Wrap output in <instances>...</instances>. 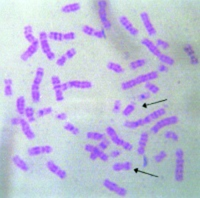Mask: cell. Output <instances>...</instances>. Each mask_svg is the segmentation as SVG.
I'll return each mask as SVG.
<instances>
[{"label":"cell","instance_id":"obj_1","mask_svg":"<svg viewBox=\"0 0 200 198\" xmlns=\"http://www.w3.org/2000/svg\"><path fill=\"white\" fill-rule=\"evenodd\" d=\"M158 77V72L157 71H151V72H148L145 73V74H141L137 76L136 78H133L131 80H128L126 82H123L121 84V88L123 90H128V89H131L133 87H135L141 83H146V82L153 80V79H156Z\"/></svg>","mask_w":200,"mask_h":198},{"label":"cell","instance_id":"obj_2","mask_svg":"<svg viewBox=\"0 0 200 198\" xmlns=\"http://www.w3.org/2000/svg\"><path fill=\"white\" fill-rule=\"evenodd\" d=\"M44 77V68L43 67H38L36 69V73H35V77L33 79L31 85V97L32 101L34 103H38L40 101V91H39V87L41 82L43 80Z\"/></svg>","mask_w":200,"mask_h":198},{"label":"cell","instance_id":"obj_3","mask_svg":"<svg viewBox=\"0 0 200 198\" xmlns=\"http://www.w3.org/2000/svg\"><path fill=\"white\" fill-rule=\"evenodd\" d=\"M93 86L92 82L90 81H81V80H71L68 82H65V83H61L59 85H55L53 86V90L55 89H59L62 92L67 91L69 88H77V89H89Z\"/></svg>","mask_w":200,"mask_h":198},{"label":"cell","instance_id":"obj_4","mask_svg":"<svg viewBox=\"0 0 200 198\" xmlns=\"http://www.w3.org/2000/svg\"><path fill=\"white\" fill-rule=\"evenodd\" d=\"M176 161H175V171L174 179L175 181H182L184 177V152L181 148H177L175 151Z\"/></svg>","mask_w":200,"mask_h":198},{"label":"cell","instance_id":"obj_5","mask_svg":"<svg viewBox=\"0 0 200 198\" xmlns=\"http://www.w3.org/2000/svg\"><path fill=\"white\" fill-rule=\"evenodd\" d=\"M106 133H107V135L109 136L111 141L117 146H122L124 150H127V151H131L133 149V145L130 144L129 142L121 139V138L117 135V133H116L113 127H111V126L106 127Z\"/></svg>","mask_w":200,"mask_h":198},{"label":"cell","instance_id":"obj_6","mask_svg":"<svg viewBox=\"0 0 200 198\" xmlns=\"http://www.w3.org/2000/svg\"><path fill=\"white\" fill-rule=\"evenodd\" d=\"M39 41H40V46L42 52L46 55L49 60H54L55 59V54L51 50L50 45L48 43V33H46L45 31H40L39 33Z\"/></svg>","mask_w":200,"mask_h":198},{"label":"cell","instance_id":"obj_7","mask_svg":"<svg viewBox=\"0 0 200 198\" xmlns=\"http://www.w3.org/2000/svg\"><path fill=\"white\" fill-rule=\"evenodd\" d=\"M178 121H179V118L177 116H175V115H172V116H169V117H165L158 122H156L154 125L150 128V131L152 133H157L160 129H162V128L170 126V125H174V124L178 123Z\"/></svg>","mask_w":200,"mask_h":198},{"label":"cell","instance_id":"obj_8","mask_svg":"<svg viewBox=\"0 0 200 198\" xmlns=\"http://www.w3.org/2000/svg\"><path fill=\"white\" fill-rule=\"evenodd\" d=\"M103 186L106 188V189H108L109 191L116 193V194H117L118 196H120V197H125L127 195V189H126V188L118 186L115 182H112L111 180H109V179H104V180H103Z\"/></svg>","mask_w":200,"mask_h":198},{"label":"cell","instance_id":"obj_9","mask_svg":"<svg viewBox=\"0 0 200 198\" xmlns=\"http://www.w3.org/2000/svg\"><path fill=\"white\" fill-rule=\"evenodd\" d=\"M140 19L143 23L144 27H145L146 32L148 33V36H150V37H154L157 33V31L155 29V27L153 26L152 22L150 21V17H149V14H148V12L142 11L140 13Z\"/></svg>","mask_w":200,"mask_h":198},{"label":"cell","instance_id":"obj_10","mask_svg":"<svg viewBox=\"0 0 200 198\" xmlns=\"http://www.w3.org/2000/svg\"><path fill=\"white\" fill-rule=\"evenodd\" d=\"M40 46V41L39 39H36L33 43H31L30 46L28 48H27L24 52H23L21 55H20V59L22 61H27L29 60V59L33 56V55L38 51V48Z\"/></svg>","mask_w":200,"mask_h":198},{"label":"cell","instance_id":"obj_11","mask_svg":"<svg viewBox=\"0 0 200 198\" xmlns=\"http://www.w3.org/2000/svg\"><path fill=\"white\" fill-rule=\"evenodd\" d=\"M53 151L52 146L50 145H41V146H33L30 147V148L27 150V153L29 156H37L40 154H44V153H51Z\"/></svg>","mask_w":200,"mask_h":198},{"label":"cell","instance_id":"obj_12","mask_svg":"<svg viewBox=\"0 0 200 198\" xmlns=\"http://www.w3.org/2000/svg\"><path fill=\"white\" fill-rule=\"evenodd\" d=\"M118 21H119L120 24H121V26L123 27V28L126 30V31H128L132 36H137L139 34L138 29H136L135 27L133 26V24H132L131 22H130V20L128 19L126 16H124V15L119 16Z\"/></svg>","mask_w":200,"mask_h":198},{"label":"cell","instance_id":"obj_13","mask_svg":"<svg viewBox=\"0 0 200 198\" xmlns=\"http://www.w3.org/2000/svg\"><path fill=\"white\" fill-rule=\"evenodd\" d=\"M46 167L48 168V170L50 172L55 174V175L58 176L60 179H65L67 177V172L65 171V170L60 168L58 165H56L53 162V161H51V160L47 161V162H46Z\"/></svg>","mask_w":200,"mask_h":198},{"label":"cell","instance_id":"obj_14","mask_svg":"<svg viewBox=\"0 0 200 198\" xmlns=\"http://www.w3.org/2000/svg\"><path fill=\"white\" fill-rule=\"evenodd\" d=\"M20 126H21V130L23 132V134L26 136V138L28 140H33L35 139V133L34 131L32 130V128L30 126V123L28 121L24 120V119L21 118V121H20Z\"/></svg>","mask_w":200,"mask_h":198},{"label":"cell","instance_id":"obj_15","mask_svg":"<svg viewBox=\"0 0 200 198\" xmlns=\"http://www.w3.org/2000/svg\"><path fill=\"white\" fill-rule=\"evenodd\" d=\"M142 45H144L145 47H147V49L149 50L150 51V53H152L153 55H155L156 57H158L159 58L160 56H161V51L159 50V48L157 47V46L152 42L151 40H149L148 38H143L142 40H141V42H140Z\"/></svg>","mask_w":200,"mask_h":198},{"label":"cell","instance_id":"obj_16","mask_svg":"<svg viewBox=\"0 0 200 198\" xmlns=\"http://www.w3.org/2000/svg\"><path fill=\"white\" fill-rule=\"evenodd\" d=\"M165 114H166V110L164 108H159V109L155 110V111L151 112L150 114H148L145 118H143V122L146 125V124L151 123L152 121L156 120L157 118L163 116V115H165Z\"/></svg>","mask_w":200,"mask_h":198},{"label":"cell","instance_id":"obj_17","mask_svg":"<svg viewBox=\"0 0 200 198\" xmlns=\"http://www.w3.org/2000/svg\"><path fill=\"white\" fill-rule=\"evenodd\" d=\"M147 142H148V133L146 131H144L141 133L140 137H139V141H138V149H137V153L139 155H144L145 154V148L147 146Z\"/></svg>","mask_w":200,"mask_h":198},{"label":"cell","instance_id":"obj_18","mask_svg":"<svg viewBox=\"0 0 200 198\" xmlns=\"http://www.w3.org/2000/svg\"><path fill=\"white\" fill-rule=\"evenodd\" d=\"M11 160H12V162L14 163V165L17 167V168H19L21 171H24V172H27L29 170V166H28V164H27L24 160H23L19 155H13L12 157H11Z\"/></svg>","mask_w":200,"mask_h":198},{"label":"cell","instance_id":"obj_19","mask_svg":"<svg viewBox=\"0 0 200 198\" xmlns=\"http://www.w3.org/2000/svg\"><path fill=\"white\" fill-rule=\"evenodd\" d=\"M132 163L129 162V161H125V162H116L112 165V169L115 172H119L125 170V171H128V170H132Z\"/></svg>","mask_w":200,"mask_h":198},{"label":"cell","instance_id":"obj_20","mask_svg":"<svg viewBox=\"0 0 200 198\" xmlns=\"http://www.w3.org/2000/svg\"><path fill=\"white\" fill-rule=\"evenodd\" d=\"M26 101L24 96H19L16 99V109L19 115H25V108H26Z\"/></svg>","mask_w":200,"mask_h":198},{"label":"cell","instance_id":"obj_21","mask_svg":"<svg viewBox=\"0 0 200 198\" xmlns=\"http://www.w3.org/2000/svg\"><path fill=\"white\" fill-rule=\"evenodd\" d=\"M80 4L79 3H70V4H67V5H64L61 8V12L63 13H74V12H77L80 10Z\"/></svg>","mask_w":200,"mask_h":198},{"label":"cell","instance_id":"obj_22","mask_svg":"<svg viewBox=\"0 0 200 198\" xmlns=\"http://www.w3.org/2000/svg\"><path fill=\"white\" fill-rule=\"evenodd\" d=\"M23 32H24L25 39L28 41L29 43H33L34 41L37 39L35 36L33 35V28H32L31 25H26L24 27V30H23Z\"/></svg>","mask_w":200,"mask_h":198},{"label":"cell","instance_id":"obj_23","mask_svg":"<svg viewBox=\"0 0 200 198\" xmlns=\"http://www.w3.org/2000/svg\"><path fill=\"white\" fill-rule=\"evenodd\" d=\"M106 67H107V69H109V70L117 73V74H122V73H124V71H125L124 68L120 65L119 63H115V62H108Z\"/></svg>","mask_w":200,"mask_h":198},{"label":"cell","instance_id":"obj_24","mask_svg":"<svg viewBox=\"0 0 200 198\" xmlns=\"http://www.w3.org/2000/svg\"><path fill=\"white\" fill-rule=\"evenodd\" d=\"M145 124L143 122V118L138 119L135 121H125L123 123V126L125 128H129V129H134V128H137L139 126H144Z\"/></svg>","mask_w":200,"mask_h":198},{"label":"cell","instance_id":"obj_25","mask_svg":"<svg viewBox=\"0 0 200 198\" xmlns=\"http://www.w3.org/2000/svg\"><path fill=\"white\" fill-rule=\"evenodd\" d=\"M146 63H147V60H146V59H144V58L137 59V60H135V61L130 62L129 67H130V69H131V70H136V69H138L139 67L144 66Z\"/></svg>","mask_w":200,"mask_h":198},{"label":"cell","instance_id":"obj_26","mask_svg":"<svg viewBox=\"0 0 200 198\" xmlns=\"http://www.w3.org/2000/svg\"><path fill=\"white\" fill-rule=\"evenodd\" d=\"M92 152H94L97 155V157L100 158L101 160H103V161H107L109 159V155L104 153L103 151H102V149H100L98 146H94V148H93Z\"/></svg>","mask_w":200,"mask_h":198},{"label":"cell","instance_id":"obj_27","mask_svg":"<svg viewBox=\"0 0 200 198\" xmlns=\"http://www.w3.org/2000/svg\"><path fill=\"white\" fill-rule=\"evenodd\" d=\"M86 137L88 139H92V140H95V141H99L102 140L104 138V135L102 133H98V132H92L89 131L86 133Z\"/></svg>","mask_w":200,"mask_h":198},{"label":"cell","instance_id":"obj_28","mask_svg":"<svg viewBox=\"0 0 200 198\" xmlns=\"http://www.w3.org/2000/svg\"><path fill=\"white\" fill-rule=\"evenodd\" d=\"M48 38L51 39V40H54V41H58V42L64 40L63 39V33H61V32H56V31L49 32V33H48Z\"/></svg>","mask_w":200,"mask_h":198},{"label":"cell","instance_id":"obj_29","mask_svg":"<svg viewBox=\"0 0 200 198\" xmlns=\"http://www.w3.org/2000/svg\"><path fill=\"white\" fill-rule=\"evenodd\" d=\"M64 129L66 131H68V132L72 133V134H74V135H78L79 134V129L75 125H73L72 123H69V122L65 123L64 124Z\"/></svg>","mask_w":200,"mask_h":198},{"label":"cell","instance_id":"obj_30","mask_svg":"<svg viewBox=\"0 0 200 198\" xmlns=\"http://www.w3.org/2000/svg\"><path fill=\"white\" fill-rule=\"evenodd\" d=\"M159 60L162 62V63H164V64H166V65H173V64L175 63V61H174V59L172 58V57H170V56H168V55H165V54H161V56L158 58Z\"/></svg>","mask_w":200,"mask_h":198},{"label":"cell","instance_id":"obj_31","mask_svg":"<svg viewBox=\"0 0 200 198\" xmlns=\"http://www.w3.org/2000/svg\"><path fill=\"white\" fill-rule=\"evenodd\" d=\"M53 112V108L52 107H45V108H41L38 111L36 112V115L38 117H43L45 115H49Z\"/></svg>","mask_w":200,"mask_h":198},{"label":"cell","instance_id":"obj_32","mask_svg":"<svg viewBox=\"0 0 200 198\" xmlns=\"http://www.w3.org/2000/svg\"><path fill=\"white\" fill-rule=\"evenodd\" d=\"M98 13H99L100 21L102 22V24H104V23L108 22V19H107V12H106V8H99Z\"/></svg>","mask_w":200,"mask_h":198},{"label":"cell","instance_id":"obj_33","mask_svg":"<svg viewBox=\"0 0 200 198\" xmlns=\"http://www.w3.org/2000/svg\"><path fill=\"white\" fill-rule=\"evenodd\" d=\"M134 109H135V104H134V103H130V104H128L127 106L124 108L122 113H123L124 116L127 117V116H129V115L134 111Z\"/></svg>","mask_w":200,"mask_h":198},{"label":"cell","instance_id":"obj_34","mask_svg":"<svg viewBox=\"0 0 200 198\" xmlns=\"http://www.w3.org/2000/svg\"><path fill=\"white\" fill-rule=\"evenodd\" d=\"M145 88H147L150 93L156 94V93L159 92V87L154 85V84H152V83H149V82H146V83H145Z\"/></svg>","mask_w":200,"mask_h":198},{"label":"cell","instance_id":"obj_35","mask_svg":"<svg viewBox=\"0 0 200 198\" xmlns=\"http://www.w3.org/2000/svg\"><path fill=\"white\" fill-rule=\"evenodd\" d=\"M164 137L166 138V139H173L174 141H178V139H179V136L172 130L166 131L165 134H164Z\"/></svg>","mask_w":200,"mask_h":198},{"label":"cell","instance_id":"obj_36","mask_svg":"<svg viewBox=\"0 0 200 198\" xmlns=\"http://www.w3.org/2000/svg\"><path fill=\"white\" fill-rule=\"evenodd\" d=\"M81 30H82V32L84 34L89 35V36H93V34H94V32H95V29L93 28V27H90V26H88V25L83 26Z\"/></svg>","mask_w":200,"mask_h":198},{"label":"cell","instance_id":"obj_37","mask_svg":"<svg viewBox=\"0 0 200 198\" xmlns=\"http://www.w3.org/2000/svg\"><path fill=\"white\" fill-rule=\"evenodd\" d=\"M109 144H110V141L107 139V138H103L100 142H99V144H98V147L100 149H102V150H105L106 148H108V146H109Z\"/></svg>","mask_w":200,"mask_h":198},{"label":"cell","instance_id":"obj_38","mask_svg":"<svg viewBox=\"0 0 200 198\" xmlns=\"http://www.w3.org/2000/svg\"><path fill=\"white\" fill-rule=\"evenodd\" d=\"M166 156H167V155H166L165 151H164V150H161L159 153L154 156V160L156 161V163H160L161 161L166 157Z\"/></svg>","mask_w":200,"mask_h":198},{"label":"cell","instance_id":"obj_39","mask_svg":"<svg viewBox=\"0 0 200 198\" xmlns=\"http://www.w3.org/2000/svg\"><path fill=\"white\" fill-rule=\"evenodd\" d=\"M34 114H35V110L33 107H26L25 108V116L27 118H30V117H34Z\"/></svg>","mask_w":200,"mask_h":198},{"label":"cell","instance_id":"obj_40","mask_svg":"<svg viewBox=\"0 0 200 198\" xmlns=\"http://www.w3.org/2000/svg\"><path fill=\"white\" fill-rule=\"evenodd\" d=\"M4 95L7 97H10L13 95V90H12V85H5L4 86Z\"/></svg>","mask_w":200,"mask_h":198},{"label":"cell","instance_id":"obj_41","mask_svg":"<svg viewBox=\"0 0 200 198\" xmlns=\"http://www.w3.org/2000/svg\"><path fill=\"white\" fill-rule=\"evenodd\" d=\"M120 107H121V101L116 99L114 101V105H113V113L117 114L120 111Z\"/></svg>","mask_w":200,"mask_h":198},{"label":"cell","instance_id":"obj_42","mask_svg":"<svg viewBox=\"0 0 200 198\" xmlns=\"http://www.w3.org/2000/svg\"><path fill=\"white\" fill-rule=\"evenodd\" d=\"M76 55V49L75 48H70L65 52V56L67 57V59H71Z\"/></svg>","mask_w":200,"mask_h":198},{"label":"cell","instance_id":"obj_43","mask_svg":"<svg viewBox=\"0 0 200 198\" xmlns=\"http://www.w3.org/2000/svg\"><path fill=\"white\" fill-rule=\"evenodd\" d=\"M68 60L67 59V57L65 56V54H63V55H61L58 59H57V61H56V64L58 66H63V65H65V63H66V61Z\"/></svg>","mask_w":200,"mask_h":198},{"label":"cell","instance_id":"obj_44","mask_svg":"<svg viewBox=\"0 0 200 198\" xmlns=\"http://www.w3.org/2000/svg\"><path fill=\"white\" fill-rule=\"evenodd\" d=\"M93 36H95L97 38H106V33L104 29H101V30H95L94 34Z\"/></svg>","mask_w":200,"mask_h":198},{"label":"cell","instance_id":"obj_45","mask_svg":"<svg viewBox=\"0 0 200 198\" xmlns=\"http://www.w3.org/2000/svg\"><path fill=\"white\" fill-rule=\"evenodd\" d=\"M50 80H51V84H52L53 86L61 84V80H60L59 76H57V75H52L50 78Z\"/></svg>","mask_w":200,"mask_h":198},{"label":"cell","instance_id":"obj_46","mask_svg":"<svg viewBox=\"0 0 200 198\" xmlns=\"http://www.w3.org/2000/svg\"><path fill=\"white\" fill-rule=\"evenodd\" d=\"M55 96H56V101H63L64 100V96H63V92L59 89H55Z\"/></svg>","mask_w":200,"mask_h":198},{"label":"cell","instance_id":"obj_47","mask_svg":"<svg viewBox=\"0 0 200 198\" xmlns=\"http://www.w3.org/2000/svg\"><path fill=\"white\" fill-rule=\"evenodd\" d=\"M76 38V35L74 32H68V33L63 34V39L64 40H73Z\"/></svg>","mask_w":200,"mask_h":198},{"label":"cell","instance_id":"obj_48","mask_svg":"<svg viewBox=\"0 0 200 198\" xmlns=\"http://www.w3.org/2000/svg\"><path fill=\"white\" fill-rule=\"evenodd\" d=\"M156 43H157V47L158 46H161L162 48H164V49H166V48H168L169 47V44L167 43V42H165V41H163V40H161V39H157L156 40Z\"/></svg>","mask_w":200,"mask_h":198},{"label":"cell","instance_id":"obj_49","mask_svg":"<svg viewBox=\"0 0 200 198\" xmlns=\"http://www.w3.org/2000/svg\"><path fill=\"white\" fill-rule=\"evenodd\" d=\"M148 98H150V92H144V93H141L138 96V99L140 101H145Z\"/></svg>","mask_w":200,"mask_h":198},{"label":"cell","instance_id":"obj_50","mask_svg":"<svg viewBox=\"0 0 200 198\" xmlns=\"http://www.w3.org/2000/svg\"><path fill=\"white\" fill-rule=\"evenodd\" d=\"M121 154V151L120 150H117V149H115V150H112L110 152V156L111 157H113V158H116V157H118V156Z\"/></svg>","mask_w":200,"mask_h":198},{"label":"cell","instance_id":"obj_51","mask_svg":"<svg viewBox=\"0 0 200 198\" xmlns=\"http://www.w3.org/2000/svg\"><path fill=\"white\" fill-rule=\"evenodd\" d=\"M20 121H21V118L19 117H14V118H12L10 122H11V125H18V124H20Z\"/></svg>","mask_w":200,"mask_h":198},{"label":"cell","instance_id":"obj_52","mask_svg":"<svg viewBox=\"0 0 200 198\" xmlns=\"http://www.w3.org/2000/svg\"><path fill=\"white\" fill-rule=\"evenodd\" d=\"M66 118H67V114L65 112L59 113L56 115V119H58V120H66Z\"/></svg>","mask_w":200,"mask_h":198},{"label":"cell","instance_id":"obj_53","mask_svg":"<svg viewBox=\"0 0 200 198\" xmlns=\"http://www.w3.org/2000/svg\"><path fill=\"white\" fill-rule=\"evenodd\" d=\"M97 4H98L99 8H106L107 7V2H106L105 0H99V1H97Z\"/></svg>","mask_w":200,"mask_h":198},{"label":"cell","instance_id":"obj_54","mask_svg":"<svg viewBox=\"0 0 200 198\" xmlns=\"http://www.w3.org/2000/svg\"><path fill=\"white\" fill-rule=\"evenodd\" d=\"M158 71H160V72H167V71H168V67H167L165 64H162V65L158 66Z\"/></svg>","mask_w":200,"mask_h":198},{"label":"cell","instance_id":"obj_55","mask_svg":"<svg viewBox=\"0 0 200 198\" xmlns=\"http://www.w3.org/2000/svg\"><path fill=\"white\" fill-rule=\"evenodd\" d=\"M93 148H94V146L91 145V144H85L84 145V149L87 151V152H92Z\"/></svg>","mask_w":200,"mask_h":198},{"label":"cell","instance_id":"obj_56","mask_svg":"<svg viewBox=\"0 0 200 198\" xmlns=\"http://www.w3.org/2000/svg\"><path fill=\"white\" fill-rule=\"evenodd\" d=\"M3 83H4V85H12L13 81H12V79H10V78H6V79L3 80Z\"/></svg>","mask_w":200,"mask_h":198},{"label":"cell","instance_id":"obj_57","mask_svg":"<svg viewBox=\"0 0 200 198\" xmlns=\"http://www.w3.org/2000/svg\"><path fill=\"white\" fill-rule=\"evenodd\" d=\"M102 26H103L104 29H110L111 28V22L110 21L106 22V23H104V24H102Z\"/></svg>","mask_w":200,"mask_h":198},{"label":"cell","instance_id":"obj_58","mask_svg":"<svg viewBox=\"0 0 200 198\" xmlns=\"http://www.w3.org/2000/svg\"><path fill=\"white\" fill-rule=\"evenodd\" d=\"M142 156H143V167H146L148 164L147 157H146V155H142Z\"/></svg>","mask_w":200,"mask_h":198},{"label":"cell","instance_id":"obj_59","mask_svg":"<svg viewBox=\"0 0 200 198\" xmlns=\"http://www.w3.org/2000/svg\"><path fill=\"white\" fill-rule=\"evenodd\" d=\"M89 157H90V159H91V160H93V161L96 160L97 158H98V157H97V155H96L94 152H90V156H89Z\"/></svg>","mask_w":200,"mask_h":198},{"label":"cell","instance_id":"obj_60","mask_svg":"<svg viewBox=\"0 0 200 198\" xmlns=\"http://www.w3.org/2000/svg\"><path fill=\"white\" fill-rule=\"evenodd\" d=\"M36 120L35 119V117H30V118H28V122L29 123H32V122H34Z\"/></svg>","mask_w":200,"mask_h":198}]
</instances>
